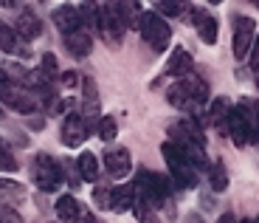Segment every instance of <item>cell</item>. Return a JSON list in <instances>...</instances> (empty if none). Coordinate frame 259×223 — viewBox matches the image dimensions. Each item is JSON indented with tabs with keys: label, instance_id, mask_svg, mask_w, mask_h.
I'll list each match as a JSON object with an SVG mask.
<instances>
[{
	"label": "cell",
	"instance_id": "cell-24",
	"mask_svg": "<svg viewBox=\"0 0 259 223\" xmlns=\"http://www.w3.org/2000/svg\"><path fill=\"white\" fill-rule=\"evenodd\" d=\"M96 133H99V138H102V141H113V138L118 136V125H116V119H113V116H102V119H99Z\"/></svg>",
	"mask_w": 259,
	"mask_h": 223
},
{
	"label": "cell",
	"instance_id": "cell-33",
	"mask_svg": "<svg viewBox=\"0 0 259 223\" xmlns=\"http://www.w3.org/2000/svg\"><path fill=\"white\" fill-rule=\"evenodd\" d=\"M217 223H237V220H234V215H231V212H226V215H223Z\"/></svg>",
	"mask_w": 259,
	"mask_h": 223
},
{
	"label": "cell",
	"instance_id": "cell-27",
	"mask_svg": "<svg viewBox=\"0 0 259 223\" xmlns=\"http://www.w3.org/2000/svg\"><path fill=\"white\" fill-rule=\"evenodd\" d=\"M93 201H96V206H102V209H113V190L110 187H96V190H93Z\"/></svg>",
	"mask_w": 259,
	"mask_h": 223
},
{
	"label": "cell",
	"instance_id": "cell-28",
	"mask_svg": "<svg viewBox=\"0 0 259 223\" xmlns=\"http://www.w3.org/2000/svg\"><path fill=\"white\" fill-rule=\"evenodd\" d=\"M0 170H3V172H14V170H17V158L12 156V150H9L3 141H0Z\"/></svg>",
	"mask_w": 259,
	"mask_h": 223
},
{
	"label": "cell",
	"instance_id": "cell-15",
	"mask_svg": "<svg viewBox=\"0 0 259 223\" xmlns=\"http://www.w3.org/2000/svg\"><path fill=\"white\" fill-rule=\"evenodd\" d=\"M65 48H68V54H71V57L82 59V57H88V54L93 51V40L88 37L84 31L68 34V37H65Z\"/></svg>",
	"mask_w": 259,
	"mask_h": 223
},
{
	"label": "cell",
	"instance_id": "cell-12",
	"mask_svg": "<svg viewBox=\"0 0 259 223\" xmlns=\"http://www.w3.org/2000/svg\"><path fill=\"white\" fill-rule=\"evenodd\" d=\"M54 26L68 37V34H76L82 28V14H79L76 6H59L54 12Z\"/></svg>",
	"mask_w": 259,
	"mask_h": 223
},
{
	"label": "cell",
	"instance_id": "cell-8",
	"mask_svg": "<svg viewBox=\"0 0 259 223\" xmlns=\"http://www.w3.org/2000/svg\"><path fill=\"white\" fill-rule=\"evenodd\" d=\"M0 102L9 107H14L17 113H34L37 110V99L31 96L28 91H23V88L17 85H6V88H0Z\"/></svg>",
	"mask_w": 259,
	"mask_h": 223
},
{
	"label": "cell",
	"instance_id": "cell-19",
	"mask_svg": "<svg viewBox=\"0 0 259 223\" xmlns=\"http://www.w3.org/2000/svg\"><path fill=\"white\" fill-rule=\"evenodd\" d=\"M54 209H57V215L62 217V220H76L79 215V201L73 195H59L57 198V204H54Z\"/></svg>",
	"mask_w": 259,
	"mask_h": 223
},
{
	"label": "cell",
	"instance_id": "cell-16",
	"mask_svg": "<svg viewBox=\"0 0 259 223\" xmlns=\"http://www.w3.org/2000/svg\"><path fill=\"white\" fill-rule=\"evenodd\" d=\"M14 31H17V37L34 40V37H39L42 26H39V20L34 17L31 12H20V14H17V20H14Z\"/></svg>",
	"mask_w": 259,
	"mask_h": 223
},
{
	"label": "cell",
	"instance_id": "cell-30",
	"mask_svg": "<svg viewBox=\"0 0 259 223\" xmlns=\"http://www.w3.org/2000/svg\"><path fill=\"white\" fill-rule=\"evenodd\" d=\"M59 82H62L65 88H76L79 85V73L76 71H62L59 73Z\"/></svg>",
	"mask_w": 259,
	"mask_h": 223
},
{
	"label": "cell",
	"instance_id": "cell-34",
	"mask_svg": "<svg viewBox=\"0 0 259 223\" xmlns=\"http://www.w3.org/2000/svg\"><path fill=\"white\" fill-rule=\"evenodd\" d=\"M183 223H203V217H200V215H189Z\"/></svg>",
	"mask_w": 259,
	"mask_h": 223
},
{
	"label": "cell",
	"instance_id": "cell-25",
	"mask_svg": "<svg viewBox=\"0 0 259 223\" xmlns=\"http://www.w3.org/2000/svg\"><path fill=\"white\" fill-rule=\"evenodd\" d=\"M82 88H84V107H88V113H96V107H99L96 82H93L91 77H84V79H82Z\"/></svg>",
	"mask_w": 259,
	"mask_h": 223
},
{
	"label": "cell",
	"instance_id": "cell-1",
	"mask_svg": "<svg viewBox=\"0 0 259 223\" xmlns=\"http://www.w3.org/2000/svg\"><path fill=\"white\" fill-rule=\"evenodd\" d=\"M166 99H169L172 107H181V110L200 107V105L208 102V85H206V79L189 73V77H183L181 82H175V85L169 88Z\"/></svg>",
	"mask_w": 259,
	"mask_h": 223
},
{
	"label": "cell",
	"instance_id": "cell-18",
	"mask_svg": "<svg viewBox=\"0 0 259 223\" xmlns=\"http://www.w3.org/2000/svg\"><path fill=\"white\" fill-rule=\"evenodd\" d=\"M76 170L79 175H82V181H96L99 178V161L93 153H82V156L76 158Z\"/></svg>",
	"mask_w": 259,
	"mask_h": 223
},
{
	"label": "cell",
	"instance_id": "cell-6",
	"mask_svg": "<svg viewBox=\"0 0 259 223\" xmlns=\"http://www.w3.org/2000/svg\"><path fill=\"white\" fill-rule=\"evenodd\" d=\"M99 31L107 37V43H110L113 48L118 46L121 34L127 31L121 14H118V3H104V6H99Z\"/></svg>",
	"mask_w": 259,
	"mask_h": 223
},
{
	"label": "cell",
	"instance_id": "cell-5",
	"mask_svg": "<svg viewBox=\"0 0 259 223\" xmlns=\"http://www.w3.org/2000/svg\"><path fill=\"white\" fill-rule=\"evenodd\" d=\"M231 26H234L231 51H234V57H237V59H245L248 51H251V46H253V40H256V23H253V17L234 14Z\"/></svg>",
	"mask_w": 259,
	"mask_h": 223
},
{
	"label": "cell",
	"instance_id": "cell-32",
	"mask_svg": "<svg viewBox=\"0 0 259 223\" xmlns=\"http://www.w3.org/2000/svg\"><path fill=\"white\" fill-rule=\"evenodd\" d=\"M73 223H96V217H93V212H91V209L79 206V215H76V220H73Z\"/></svg>",
	"mask_w": 259,
	"mask_h": 223
},
{
	"label": "cell",
	"instance_id": "cell-2",
	"mask_svg": "<svg viewBox=\"0 0 259 223\" xmlns=\"http://www.w3.org/2000/svg\"><path fill=\"white\" fill-rule=\"evenodd\" d=\"M161 153H163V158H166V164H169V175L175 178L178 187H183V190L197 187V167L189 161L186 153H183L175 141H163Z\"/></svg>",
	"mask_w": 259,
	"mask_h": 223
},
{
	"label": "cell",
	"instance_id": "cell-7",
	"mask_svg": "<svg viewBox=\"0 0 259 223\" xmlns=\"http://www.w3.org/2000/svg\"><path fill=\"white\" fill-rule=\"evenodd\" d=\"M136 184L141 187L144 192H147V198H149V204L155 206H163L169 201V181L163 175H158V172H147V170H141L138 172V178H136Z\"/></svg>",
	"mask_w": 259,
	"mask_h": 223
},
{
	"label": "cell",
	"instance_id": "cell-11",
	"mask_svg": "<svg viewBox=\"0 0 259 223\" xmlns=\"http://www.w3.org/2000/svg\"><path fill=\"white\" fill-rule=\"evenodd\" d=\"M104 170L110 172L113 178H124L133 170V158H130L127 147H113V150L104 153Z\"/></svg>",
	"mask_w": 259,
	"mask_h": 223
},
{
	"label": "cell",
	"instance_id": "cell-17",
	"mask_svg": "<svg viewBox=\"0 0 259 223\" xmlns=\"http://www.w3.org/2000/svg\"><path fill=\"white\" fill-rule=\"evenodd\" d=\"M231 102H228L226 96H220V99H214V105L208 107V116H211V122L217 127H220V133H228V116H231V110L234 107H228Z\"/></svg>",
	"mask_w": 259,
	"mask_h": 223
},
{
	"label": "cell",
	"instance_id": "cell-4",
	"mask_svg": "<svg viewBox=\"0 0 259 223\" xmlns=\"http://www.w3.org/2000/svg\"><path fill=\"white\" fill-rule=\"evenodd\" d=\"M138 28H141V37L149 43V48L152 51H166L169 48V40H172V28H169V23L161 17V14L155 12H144L141 17H138Z\"/></svg>",
	"mask_w": 259,
	"mask_h": 223
},
{
	"label": "cell",
	"instance_id": "cell-14",
	"mask_svg": "<svg viewBox=\"0 0 259 223\" xmlns=\"http://www.w3.org/2000/svg\"><path fill=\"white\" fill-rule=\"evenodd\" d=\"M166 73H172V77H189L192 73V54L186 51V48H175L172 51V57H169V65H166Z\"/></svg>",
	"mask_w": 259,
	"mask_h": 223
},
{
	"label": "cell",
	"instance_id": "cell-35",
	"mask_svg": "<svg viewBox=\"0 0 259 223\" xmlns=\"http://www.w3.org/2000/svg\"><path fill=\"white\" fill-rule=\"evenodd\" d=\"M240 223H253V220H240Z\"/></svg>",
	"mask_w": 259,
	"mask_h": 223
},
{
	"label": "cell",
	"instance_id": "cell-13",
	"mask_svg": "<svg viewBox=\"0 0 259 223\" xmlns=\"http://www.w3.org/2000/svg\"><path fill=\"white\" fill-rule=\"evenodd\" d=\"M228 136H231L234 144H240V147L251 141V127H248V122H245L240 107H234L231 116H228Z\"/></svg>",
	"mask_w": 259,
	"mask_h": 223
},
{
	"label": "cell",
	"instance_id": "cell-29",
	"mask_svg": "<svg viewBox=\"0 0 259 223\" xmlns=\"http://www.w3.org/2000/svg\"><path fill=\"white\" fill-rule=\"evenodd\" d=\"M0 223H23V217L9 206H0Z\"/></svg>",
	"mask_w": 259,
	"mask_h": 223
},
{
	"label": "cell",
	"instance_id": "cell-36",
	"mask_svg": "<svg viewBox=\"0 0 259 223\" xmlns=\"http://www.w3.org/2000/svg\"><path fill=\"white\" fill-rule=\"evenodd\" d=\"M256 85H259V73H256Z\"/></svg>",
	"mask_w": 259,
	"mask_h": 223
},
{
	"label": "cell",
	"instance_id": "cell-31",
	"mask_svg": "<svg viewBox=\"0 0 259 223\" xmlns=\"http://www.w3.org/2000/svg\"><path fill=\"white\" fill-rule=\"evenodd\" d=\"M155 9H158V12H163V14H178V12H183L181 3H155Z\"/></svg>",
	"mask_w": 259,
	"mask_h": 223
},
{
	"label": "cell",
	"instance_id": "cell-21",
	"mask_svg": "<svg viewBox=\"0 0 259 223\" xmlns=\"http://www.w3.org/2000/svg\"><path fill=\"white\" fill-rule=\"evenodd\" d=\"M0 51H6V54H23V46H20L17 31H14V28L0 26Z\"/></svg>",
	"mask_w": 259,
	"mask_h": 223
},
{
	"label": "cell",
	"instance_id": "cell-22",
	"mask_svg": "<svg viewBox=\"0 0 259 223\" xmlns=\"http://www.w3.org/2000/svg\"><path fill=\"white\" fill-rule=\"evenodd\" d=\"M208 172H211V175H208V181H211V190L214 192H223L228 187V175H226V164H223V161H214L211 167H208Z\"/></svg>",
	"mask_w": 259,
	"mask_h": 223
},
{
	"label": "cell",
	"instance_id": "cell-3",
	"mask_svg": "<svg viewBox=\"0 0 259 223\" xmlns=\"http://www.w3.org/2000/svg\"><path fill=\"white\" fill-rule=\"evenodd\" d=\"M31 175H34V184H37V190H42V192H57L59 187H62V181H65L62 164H59L54 156H48V153H39V156H34V161H31Z\"/></svg>",
	"mask_w": 259,
	"mask_h": 223
},
{
	"label": "cell",
	"instance_id": "cell-23",
	"mask_svg": "<svg viewBox=\"0 0 259 223\" xmlns=\"http://www.w3.org/2000/svg\"><path fill=\"white\" fill-rule=\"evenodd\" d=\"M0 195H6L9 201H23L26 198V187L12 178H0Z\"/></svg>",
	"mask_w": 259,
	"mask_h": 223
},
{
	"label": "cell",
	"instance_id": "cell-9",
	"mask_svg": "<svg viewBox=\"0 0 259 223\" xmlns=\"http://www.w3.org/2000/svg\"><path fill=\"white\" fill-rule=\"evenodd\" d=\"M189 20L194 23V28H197V34H200V40L206 43V46H214V43H217V31H220L217 17H211L208 12H203L200 6H192L189 9Z\"/></svg>",
	"mask_w": 259,
	"mask_h": 223
},
{
	"label": "cell",
	"instance_id": "cell-10",
	"mask_svg": "<svg viewBox=\"0 0 259 223\" xmlns=\"http://www.w3.org/2000/svg\"><path fill=\"white\" fill-rule=\"evenodd\" d=\"M88 136H91V125L84 122V116L71 113V116L65 119V125H62V144L65 147L84 144V138H88Z\"/></svg>",
	"mask_w": 259,
	"mask_h": 223
},
{
	"label": "cell",
	"instance_id": "cell-20",
	"mask_svg": "<svg viewBox=\"0 0 259 223\" xmlns=\"http://www.w3.org/2000/svg\"><path fill=\"white\" fill-rule=\"evenodd\" d=\"M133 201H136L133 184H130V187H118V190H113V212H127V209H133Z\"/></svg>",
	"mask_w": 259,
	"mask_h": 223
},
{
	"label": "cell",
	"instance_id": "cell-26",
	"mask_svg": "<svg viewBox=\"0 0 259 223\" xmlns=\"http://www.w3.org/2000/svg\"><path fill=\"white\" fill-rule=\"evenodd\" d=\"M39 73H42V77L46 79H57V57H54L51 51H46L42 54V62H39Z\"/></svg>",
	"mask_w": 259,
	"mask_h": 223
}]
</instances>
